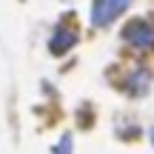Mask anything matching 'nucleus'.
<instances>
[{"label":"nucleus","instance_id":"39448f33","mask_svg":"<svg viewBox=\"0 0 154 154\" xmlns=\"http://www.w3.org/2000/svg\"><path fill=\"white\" fill-rule=\"evenodd\" d=\"M54 154H72V137H69V134L54 146Z\"/></svg>","mask_w":154,"mask_h":154},{"label":"nucleus","instance_id":"f257e3e1","mask_svg":"<svg viewBox=\"0 0 154 154\" xmlns=\"http://www.w3.org/2000/svg\"><path fill=\"white\" fill-rule=\"evenodd\" d=\"M131 0H91V26L103 29L117 20V14L128 9Z\"/></svg>","mask_w":154,"mask_h":154},{"label":"nucleus","instance_id":"20e7f679","mask_svg":"<svg viewBox=\"0 0 154 154\" xmlns=\"http://www.w3.org/2000/svg\"><path fill=\"white\" fill-rule=\"evenodd\" d=\"M149 86H151V72H149V69H140V72H134L131 80L126 83V88H128V94H131V97L146 94V91H149Z\"/></svg>","mask_w":154,"mask_h":154},{"label":"nucleus","instance_id":"423d86ee","mask_svg":"<svg viewBox=\"0 0 154 154\" xmlns=\"http://www.w3.org/2000/svg\"><path fill=\"white\" fill-rule=\"evenodd\" d=\"M151 146H154V128H151Z\"/></svg>","mask_w":154,"mask_h":154},{"label":"nucleus","instance_id":"f03ea898","mask_svg":"<svg viewBox=\"0 0 154 154\" xmlns=\"http://www.w3.org/2000/svg\"><path fill=\"white\" fill-rule=\"evenodd\" d=\"M123 40L126 43H131L134 49L146 51V49H154V26L149 20H131L126 23V29H123Z\"/></svg>","mask_w":154,"mask_h":154},{"label":"nucleus","instance_id":"7ed1b4c3","mask_svg":"<svg viewBox=\"0 0 154 154\" xmlns=\"http://www.w3.org/2000/svg\"><path fill=\"white\" fill-rule=\"evenodd\" d=\"M77 43V34H74V29H54V34H51V40H49V51L51 54H66L69 49H72V46Z\"/></svg>","mask_w":154,"mask_h":154}]
</instances>
